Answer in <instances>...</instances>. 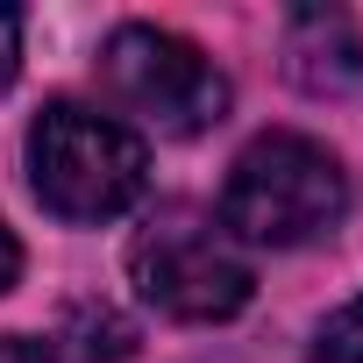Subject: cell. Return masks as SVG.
Listing matches in <instances>:
<instances>
[{
	"label": "cell",
	"instance_id": "cell-1",
	"mask_svg": "<svg viewBox=\"0 0 363 363\" xmlns=\"http://www.w3.org/2000/svg\"><path fill=\"white\" fill-rule=\"evenodd\" d=\"M342 214H349L342 157L292 128L257 135L221 186V228L242 242H264V250H299L313 235H335Z\"/></svg>",
	"mask_w": 363,
	"mask_h": 363
},
{
	"label": "cell",
	"instance_id": "cell-2",
	"mask_svg": "<svg viewBox=\"0 0 363 363\" xmlns=\"http://www.w3.org/2000/svg\"><path fill=\"white\" fill-rule=\"evenodd\" d=\"M29 186L57 221H114L150 186V150L114 114L50 100L29 128Z\"/></svg>",
	"mask_w": 363,
	"mask_h": 363
},
{
	"label": "cell",
	"instance_id": "cell-3",
	"mask_svg": "<svg viewBox=\"0 0 363 363\" xmlns=\"http://www.w3.org/2000/svg\"><path fill=\"white\" fill-rule=\"evenodd\" d=\"M100 86L121 114L150 121L157 135H200L228 114V79L214 72V57L171 29H150V22H128L107 36Z\"/></svg>",
	"mask_w": 363,
	"mask_h": 363
},
{
	"label": "cell",
	"instance_id": "cell-4",
	"mask_svg": "<svg viewBox=\"0 0 363 363\" xmlns=\"http://www.w3.org/2000/svg\"><path fill=\"white\" fill-rule=\"evenodd\" d=\"M128 271H135V292L171 320H228L257 292L235 242L214 221H193V214H164L150 235H135Z\"/></svg>",
	"mask_w": 363,
	"mask_h": 363
},
{
	"label": "cell",
	"instance_id": "cell-5",
	"mask_svg": "<svg viewBox=\"0 0 363 363\" xmlns=\"http://www.w3.org/2000/svg\"><path fill=\"white\" fill-rule=\"evenodd\" d=\"M285 65L306 93H349L363 79V36L335 8H299L285 22Z\"/></svg>",
	"mask_w": 363,
	"mask_h": 363
},
{
	"label": "cell",
	"instance_id": "cell-6",
	"mask_svg": "<svg viewBox=\"0 0 363 363\" xmlns=\"http://www.w3.org/2000/svg\"><path fill=\"white\" fill-rule=\"evenodd\" d=\"M313 356H320V363H363V299H349V306L320 328Z\"/></svg>",
	"mask_w": 363,
	"mask_h": 363
},
{
	"label": "cell",
	"instance_id": "cell-7",
	"mask_svg": "<svg viewBox=\"0 0 363 363\" xmlns=\"http://www.w3.org/2000/svg\"><path fill=\"white\" fill-rule=\"evenodd\" d=\"M0 363H79L65 335H0Z\"/></svg>",
	"mask_w": 363,
	"mask_h": 363
},
{
	"label": "cell",
	"instance_id": "cell-8",
	"mask_svg": "<svg viewBox=\"0 0 363 363\" xmlns=\"http://www.w3.org/2000/svg\"><path fill=\"white\" fill-rule=\"evenodd\" d=\"M15 65H22V15L0 8V93L15 86Z\"/></svg>",
	"mask_w": 363,
	"mask_h": 363
},
{
	"label": "cell",
	"instance_id": "cell-9",
	"mask_svg": "<svg viewBox=\"0 0 363 363\" xmlns=\"http://www.w3.org/2000/svg\"><path fill=\"white\" fill-rule=\"evenodd\" d=\"M15 278H22V242H15L8 228H0V292H8Z\"/></svg>",
	"mask_w": 363,
	"mask_h": 363
}]
</instances>
